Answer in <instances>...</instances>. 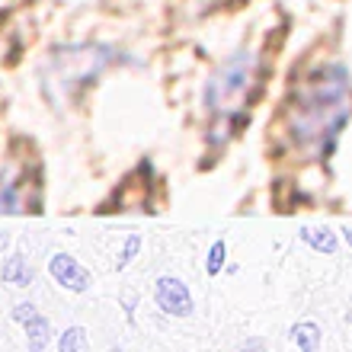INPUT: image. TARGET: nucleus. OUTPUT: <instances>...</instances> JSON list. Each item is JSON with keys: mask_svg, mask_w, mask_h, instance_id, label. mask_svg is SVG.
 <instances>
[{"mask_svg": "<svg viewBox=\"0 0 352 352\" xmlns=\"http://www.w3.org/2000/svg\"><path fill=\"white\" fill-rule=\"evenodd\" d=\"M112 352H122V349H112Z\"/></svg>", "mask_w": 352, "mask_h": 352, "instance_id": "obj_15", "label": "nucleus"}, {"mask_svg": "<svg viewBox=\"0 0 352 352\" xmlns=\"http://www.w3.org/2000/svg\"><path fill=\"white\" fill-rule=\"evenodd\" d=\"M224 253H228V250H224V243H214V247H212V256H208V272H212V276L224 266Z\"/></svg>", "mask_w": 352, "mask_h": 352, "instance_id": "obj_12", "label": "nucleus"}, {"mask_svg": "<svg viewBox=\"0 0 352 352\" xmlns=\"http://www.w3.org/2000/svg\"><path fill=\"white\" fill-rule=\"evenodd\" d=\"M301 241L305 243H311L314 250H327V253H333L336 250V237H333V231H314V228H305L301 231Z\"/></svg>", "mask_w": 352, "mask_h": 352, "instance_id": "obj_10", "label": "nucleus"}, {"mask_svg": "<svg viewBox=\"0 0 352 352\" xmlns=\"http://www.w3.org/2000/svg\"><path fill=\"white\" fill-rule=\"evenodd\" d=\"M3 282H7V285H16V288H26L29 282H32V269H29V263L23 260L19 253L3 263Z\"/></svg>", "mask_w": 352, "mask_h": 352, "instance_id": "obj_7", "label": "nucleus"}, {"mask_svg": "<svg viewBox=\"0 0 352 352\" xmlns=\"http://www.w3.org/2000/svg\"><path fill=\"white\" fill-rule=\"evenodd\" d=\"M112 61L109 48L102 45H80V48H71L65 55H55V77H52V84H61L67 93L74 90V87L87 84L93 80L96 74L106 71V65Z\"/></svg>", "mask_w": 352, "mask_h": 352, "instance_id": "obj_3", "label": "nucleus"}, {"mask_svg": "<svg viewBox=\"0 0 352 352\" xmlns=\"http://www.w3.org/2000/svg\"><path fill=\"white\" fill-rule=\"evenodd\" d=\"M48 272L55 276V282H61V285L71 288V292H87V285H90V272H87V269L80 266L74 256H67V253L52 256Z\"/></svg>", "mask_w": 352, "mask_h": 352, "instance_id": "obj_5", "label": "nucleus"}, {"mask_svg": "<svg viewBox=\"0 0 352 352\" xmlns=\"http://www.w3.org/2000/svg\"><path fill=\"white\" fill-rule=\"evenodd\" d=\"M58 349L61 352H90V340H87V330L84 327H71L61 333L58 340Z\"/></svg>", "mask_w": 352, "mask_h": 352, "instance_id": "obj_8", "label": "nucleus"}, {"mask_svg": "<svg viewBox=\"0 0 352 352\" xmlns=\"http://www.w3.org/2000/svg\"><path fill=\"white\" fill-rule=\"evenodd\" d=\"M241 352H263V343H260V340H253V343H250V346H243Z\"/></svg>", "mask_w": 352, "mask_h": 352, "instance_id": "obj_13", "label": "nucleus"}, {"mask_svg": "<svg viewBox=\"0 0 352 352\" xmlns=\"http://www.w3.org/2000/svg\"><path fill=\"white\" fill-rule=\"evenodd\" d=\"M13 320L26 327V333H29V349H32V352H42V349H45V346H48V320L38 314L36 307H32V305L13 307Z\"/></svg>", "mask_w": 352, "mask_h": 352, "instance_id": "obj_6", "label": "nucleus"}, {"mask_svg": "<svg viewBox=\"0 0 352 352\" xmlns=\"http://www.w3.org/2000/svg\"><path fill=\"white\" fill-rule=\"evenodd\" d=\"M154 298H157V305L173 317H189L192 314V298H189V288L173 276H164L154 288Z\"/></svg>", "mask_w": 352, "mask_h": 352, "instance_id": "obj_4", "label": "nucleus"}, {"mask_svg": "<svg viewBox=\"0 0 352 352\" xmlns=\"http://www.w3.org/2000/svg\"><path fill=\"white\" fill-rule=\"evenodd\" d=\"M288 138L298 151L324 157L352 116V77L343 65H324L295 90L288 102Z\"/></svg>", "mask_w": 352, "mask_h": 352, "instance_id": "obj_1", "label": "nucleus"}, {"mask_svg": "<svg viewBox=\"0 0 352 352\" xmlns=\"http://www.w3.org/2000/svg\"><path fill=\"white\" fill-rule=\"evenodd\" d=\"M260 87V55L253 48H241L221 61L205 80V109L214 119H231L234 112H241L253 100V93Z\"/></svg>", "mask_w": 352, "mask_h": 352, "instance_id": "obj_2", "label": "nucleus"}, {"mask_svg": "<svg viewBox=\"0 0 352 352\" xmlns=\"http://www.w3.org/2000/svg\"><path fill=\"white\" fill-rule=\"evenodd\" d=\"M138 247H141V237H135V234H131L129 241H125V250H122V256H119V266H129L131 256L138 253Z\"/></svg>", "mask_w": 352, "mask_h": 352, "instance_id": "obj_11", "label": "nucleus"}, {"mask_svg": "<svg viewBox=\"0 0 352 352\" xmlns=\"http://www.w3.org/2000/svg\"><path fill=\"white\" fill-rule=\"evenodd\" d=\"M292 340L301 346V352H317L320 330H317V324H298V327H292Z\"/></svg>", "mask_w": 352, "mask_h": 352, "instance_id": "obj_9", "label": "nucleus"}, {"mask_svg": "<svg viewBox=\"0 0 352 352\" xmlns=\"http://www.w3.org/2000/svg\"><path fill=\"white\" fill-rule=\"evenodd\" d=\"M346 237H349V241H352V231H346Z\"/></svg>", "mask_w": 352, "mask_h": 352, "instance_id": "obj_14", "label": "nucleus"}]
</instances>
